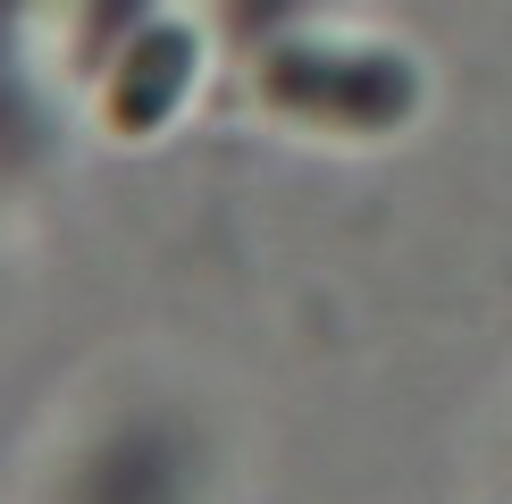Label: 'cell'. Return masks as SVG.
<instances>
[{
    "instance_id": "cell-1",
    "label": "cell",
    "mask_w": 512,
    "mask_h": 504,
    "mask_svg": "<svg viewBox=\"0 0 512 504\" xmlns=\"http://www.w3.org/2000/svg\"><path fill=\"white\" fill-rule=\"evenodd\" d=\"M261 101L277 118L328 126V135H395L420 110V68L403 51L378 42H319V34H286L261 51Z\"/></svg>"
},
{
    "instance_id": "cell-2",
    "label": "cell",
    "mask_w": 512,
    "mask_h": 504,
    "mask_svg": "<svg viewBox=\"0 0 512 504\" xmlns=\"http://www.w3.org/2000/svg\"><path fill=\"white\" fill-rule=\"evenodd\" d=\"M194 76H202V34L185 17H143L135 34L118 42L110 76H101V126L118 143H152L168 118L194 101Z\"/></svg>"
}]
</instances>
